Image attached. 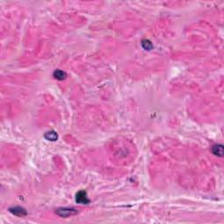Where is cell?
Here are the masks:
<instances>
[{"instance_id":"obj_1","label":"cell","mask_w":224,"mask_h":224,"mask_svg":"<svg viewBox=\"0 0 224 224\" xmlns=\"http://www.w3.org/2000/svg\"><path fill=\"white\" fill-rule=\"evenodd\" d=\"M56 214L61 217H69L77 214V210H75V209H74L63 208V209H57L56 210Z\"/></svg>"},{"instance_id":"obj_2","label":"cell","mask_w":224,"mask_h":224,"mask_svg":"<svg viewBox=\"0 0 224 224\" xmlns=\"http://www.w3.org/2000/svg\"><path fill=\"white\" fill-rule=\"evenodd\" d=\"M75 201L80 204H88L89 202V200L87 197V193H86L85 191H79L76 193Z\"/></svg>"},{"instance_id":"obj_3","label":"cell","mask_w":224,"mask_h":224,"mask_svg":"<svg viewBox=\"0 0 224 224\" xmlns=\"http://www.w3.org/2000/svg\"><path fill=\"white\" fill-rule=\"evenodd\" d=\"M212 152L216 156L222 157L223 156V146L222 145H216L212 147Z\"/></svg>"},{"instance_id":"obj_4","label":"cell","mask_w":224,"mask_h":224,"mask_svg":"<svg viewBox=\"0 0 224 224\" xmlns=\"http://www.w3.org/2000/svg\"><path fill=\"white\" fill-rule=\"evenodd\" d=\"M10 211L15 215L17 216H24L26 215V212L25 210L22 208H19V207H16V208H12V209H10Z\"/></svg>"},{"instance_id":"obj_5","label":"cell","mask_w":224,"mask_h":224,"mask_svg":"<svg viewBox=\"0 0 224 224\" xmlns=\"http://www.w3.org/2000/svg\"><path fill=\"white\" fill-rule=\"evenodd\" d=\"M54 76L55 79H57L59 81H62V80H64L65 78L67 77V74L64 71H62V70L57 69L54 71Z\"/></svg>"},{"instance_id":"obj_6","label":"cell","mask_w":224,"mask_h":224,"mask_svg":"<svg viewBox=\"0 0 224 224\" xmlns=\"http://www.w3.org/2000/svg\"><path fill=\"white\" fill-rule=\"evenodd\" d=\"M45 138L47 140H49V141H55L56 139H58V135H57L56 132H48L45 134Z\"/></svg>"},{"instance_id":"obj_7","label":"cell","mask_w":224,"mask_h":224,"mask_svg":"<svg viewBox=\"0 0 224 224\" xmlns=\"http://www.w3.org/2000/svg\"><path fill=\"white\" fill-rule=\"evenodd\" d=\"M142 46H143V47H144L145 50H151V49L152 48V43H151L149 40H143Z\"/></svg>"}]
</instances>
